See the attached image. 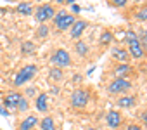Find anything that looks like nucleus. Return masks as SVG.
Returning <instances> with one entry per match:
<instances>
[{
  "label": "nucleus",
  "mask_w": 147,
  "mask_h": 130,
  "mask_svg": "<svg viewBox=\"0 0 147 130\" xmlns=\"http://www.w3.org/2000/svg\"><path fill=\"white\" fill-rule=\"evenodd\" d=\"M75 21H76V18L73 16L71 12H67L66 9H61V11L55 12V16H54V24L57 26L59 31H67V30H71V26L75 24Z\"/></svg>",
  "instance_id": "obj_1"
},
{
  "label": "nucleus",
  "mask_w": 147,
  "mask_h": 130,
  "mask_svg": "<svg viewBox=\"0 0 147 130\" xmlns=\"http://www.w3.org/2000/svg\"><path fill=\"white\" fill-rule=\"evenodd\" d=\"M88 101H90V92L87 89H75L73 94H71V97H69V104H71V108H75V109L87 108Z\"/></svg>",
  "instance_id": "obj_2"
},
{
  "label": "nucleus",
  "mask_w": 147,
  "mask_h": 130,
  "mask_svg": "<svg viewBox=\"0 0 147 130\" xmlns=\"http://www.w3.org/2000/svg\"><path fill=\"white\" fill-rule=\"evenodd\" d=\"M36 71H38V68L35 66V64H26L24 68H21V70L18 71V75H16V78H14V87H23V85H26L30 80H33V77L36 75Z\"/></svg>",
  "instance_id": "obj_3"
},
{
  "label": "nucleus",
  "mask_w": 147,
  "mask_h": 130,
  "mask_svg": "<svg viewBox=\"0 0 147 130\" xmlns=\"http://www.w3.org/2000/svg\"><path fill=\"white\" fill-rule=\"evenodd\" d=\"M50 62L55 68L62 70V68L71 66V56H69V52L66 49H57V50H54V54L50 57Z\"/></svg>",
  "instance_id": "obj_4"
},
{
  "label": "nucleus",
  "mask_w": 147,
  "mask_h": 130,
  "mask_svg": "<svg viewBox=\"0 0 147 130\" xmlns=\"http://www.w3.org/2000/svg\"><path fill=\"white\" fill-rule=\"evenodd\" d=\"M131 89V82L128 78H114L109 85H107V92L114 94V95H123L125 92H128Z\"/></svg>",
  "instance_id": "obj_5"
},
{
  "label": "nucleus",
  "mask_w": 147,
  "mask_h": 130,
  "mask_svg": "<svg viewBox=\"0 0 147 130\" xmlns=\"http://www.w3.org/2000/svg\"><path fill=\"white\" fill-rule=\"evenodd\" d=\"M54 16H55V9H54L52 4H42L35 11V19L40 24H45L49 19H54Z\"/></svg>",
  "instance_id": "obj_6"
},
{
  "label": "nucleus",
  "mask_w": 147,
  "mask_h": 130,
  "mask_svg": "<svg viewBox=\"0 0 147 130\" xmlns=\"http://www.w3.org/2000/svg\"><path fill=\"white\" fill-rule=\"evenodd\" d=\"M21 94L19 92H12V94H7L5 97H4V108L11 113V111H16L18 109V104H19V101H21Z\"/></svg>",
  "instance_id": "obj_7"
},
{
  "label": "nucleus",
  "mask_w": 147,
  "mask_h": 130,
  "mask_svg": "<svg viewBox=\"0 0 147 130\" xmlns=\"http://www.w3.org/2000/svg\"><path fill=\"white\" fill-rule=\"evenodd\" d=\"M87 30V21H83V19H76L75 21V24L71 26V31H69V35H71V38L73 40H78L82 35H83V31Z\"/></svg>",
  "instance_id": "obj_8"
},
{
  "label": "nucleus",
  "mask_w": 147,
  "mask_h": 130,
  "mask_svg": "<svg viewBox=\"0 0 147 130\" xmlns=\"http://www.w3.org/2000/svg\"><path fill=\"white\" fill-rule=\"evenodd\" d=\"M128 54H130V57H133V59H142L144 54H145V49L142 47V43H140L138 40H135V42H131V43L128 45Z\"/></svg>",
  "instance_id": "obj_9"
},
{
  "label": "nucleus",
  "mask_w": 147,
  "mask_h": 130,
  "mask_svg": "<svg viewBox=\"0 0 147 130\" xmlns=\"http://www.w3.org/2000/svg\"><path fill=\"white\" fill-rule=\"evenodd\" d=\"M113 59H116L118 64H128L130 54H128V50L123 49V47H114V49H113Z\"/></svg>",
  "instance_id": "obj_10"
},
{
  "label": "nucleus",
  "mask_w": 147,
  "mask_h": 130,
  "mask_svg": "<svg viewBox=\"0 0 147 130\" xmlns=\"http://www.w3.org/2000/svg\"><path fill=\"white\" fill-rule=\"evenodd\" d=\"M35 108L40 111V113H47L49 111V95L45 92L38 94L36 99H35Z\"/></svg>",
  "instance_id": "obj_11"
},
{
  "label": "nucleus",
  "mask_w": 147,
  "mask_h": 130,
  "mask_svg": "<svg viewBox=\"0 0 147 130\" xmlns=\"http://www.w3.org/2000/svg\"><path fill=\"white\" fill-rule=\"evenodd\" d=\"M106 121H107V125H109L111 128H118V127L121 125V114H119L118 111L111 109V111L106 114Z\"/></svg>",
  "instance_id": "obj_12"
},
{
  "label": "nucleus",
  "mask_w": 147,
  "mask_h": 130,
  "mask_svg": "<svg viewBox=\"0 0 147 130\" xmlns=\"http://www.w3.org/2000/svg\"><path fill=\"white\" fill-rule=\"evenodd\" d=\"M38 125V118L35 114H28L21 123H19V130H33Z\"/></svg>",
  "instance_id": "obj_13"
},
{
  "label": "nucleus",
  "mask_w": 147,
  "mask_h": 130,
  "mask_svg": "<svg viewBox=\"0 0 147 130\" xmlns=\"http://www.w3.org/2000/svg\"><path fill=\"white\" fill-rule=\"evenodd\" d=\"M133 70H131V66H130V64H118V66L114 68V77L116 78H126L130 73H131Z\"/></svg>",
  "instance_id": "obj_14"
},
{
  "label": "nucleus",
  "mask_w": 147,
  "mask_h": 130,
  "mask_svg": "<svg viewBox=\"0 0 147 130\" xmlns=\"http://www.w3.org/2000/svg\"><path fill=\"white\" fill-rule=\"evenodd\" d=\"M38 130H55V121H54V118L52 116H45V118H42V121H40V128Z\"/></svg>",
  "instance_id": "obj_15"
},
{
  "label": "nucleus",
  "mask_w": 147,
  "mask_h": 130,
  "mask_svg": "<svg viewBox=\"0 0 147 130\" xmlns=\"http://www.w3.org/2000/svg\"><path fill=\"white\" fill-rule=\"evenodd\" d=\"M135 104V97L133 95H121V99H118V106L126 109V108H131Z\"/></svg>",
  "instance_id": "obj_16"
},
{
  "label": "nucleus",
  "mask_w": 147,
  "mask_h": 130,
  "mask_svg": "<svg viewBox=\"0 0 147 130\" xmlns=\"http://www.w3.org/2000/svg\"><path fill=\"white\" fill-rule=\"evenodd\" d=\"M75 50H76V54H78V56L85 57V56L88 54V45H87L83 40H78V42L75 43Z\"/></svg>",
  "instance_id": "obj_17"
},
{
  "label": "nucleus",
  "mask_w": 147,
  "mask_h": 130,
  "mask_svg": "<svg viewBox=\"0 0 147 130\" xmlns=\"http://www.w3.org/2000/svg\"><path fill=\"white\" fill-rule=\"evenodd\" d=\"M19 14H23V16H31L33 14V7H31V4H24V2H21L19 5H18V9H16Z\"/></svg>",
  "instance_id": "obj_18"
},
{
  "label": "nucleus",
  "mask_w": 147,
  "mask_h": 130,
  "mask_svg": "<svg viewBox=\"0 0 147 130\" xmlns=\"http://www.w3.org/2000/svg\"><path fill=\"white\" fill-rule=\"evenodd\" d=\"M111 42H113V33L111 31H104L100 35V38H99V43L100 45H109Z\"/></svg>",
  "instance_id": "obj_19"
},
{
  "label": "nucleus",
  "mask_w": 147,
  "mask_h": 130,
  "mask_svg": "<svg viewBox=\"0 0 147 130\" xmlns=\"http://www.w3.org/2000/svg\"><path fill=\"white\" fill-rule=\"evenodd\" d=\"M21 52L23 54H33L35 52V43L33 42H24L21 45Z\"/></svg>",
  "instance_id": "obj_20"
},
{
  "label": "nucleus",
  "mask_w": 147,
  "mask_h": 130,
  "mask_svg": "<svg viewBox=\"0 0 147 130\" xmlns=\"http://www.w3.org/2000/svg\"><path fill=\"white\" fill-rule=\"evenodd\" d=\"M49 77H50L52 80H55V82H61L64 75H62V71H61L59 68H52V70H50V73H49Z\"/></svg>",
  "instance_id": "obj_21"
},
{
  "label": "nucleus",
  "mask_w": 147,
  "mask_h": 130,
  "mask_svg": "<svg viewBox=\"0 0 147 130\" xmlns=\"http://www.w3.org/2000/svg\"><path fill=\"white\" fill-rule=\"evenodd\" d=\"M28 109H30V102H28V99L21 97V101H19V104H18V109H16V111H19V113H28Z\"/></svg>",
  "instance_id": "obj_22"
},
{
  "label": "nucleus",
  "mask_w": 147,
  "mask_h": 130,
  "mask_svg": "<svg viewBox=\"0 0 147 130\" xmlns=\"http://www.w3.org/2000/svg\"><path fill=\"white\" fill-rule=\"evenodd\" d=\"M123 40H125V43H128V45H130L131 42H135V40H138V37L135 35V31H131V30H128V31L125 33V38H123Z\"/></svg>",
  "instance_id": "obj_23"
},
{
  "label": "nucleus",
  "mask_w": 147,
  "mask_h": 130,
  "mask_svg": "<svg viewBox=\"0 0 147 130\" xmlns=\"http://www.w3.org/2000/svg\"><path fill=\"white\" fill-rule=\"evenodd\" d=\"M47 35H49V26L47 24H40L38 30H36V37L38 38H45Z\"/></svg>",
  "instance_id": "obj_24"
},
{
  "label": "nucleus",
  "mask_w": 147,
  "mask_h": 130,
  "mask_svg": "<svg viewBox=\"0 0 147 130\" xmlns=\"http://www.w3.org/2000/svg\"><path fill=\"white\" fill-rule=\"evenodd\" d=\"M135 19L137 21H147V7H142L140 11H137Z\"/></svg>",
  "instance_id": "obj_25"
},
{
  "label": "nucleus",
  "mask_w": 147,
  "mask_h": 130,
  "mask_svg": "<svg viewBox=\"0 0 147 130\" xmlns=\"http://www.w3.org/2000/svg\"><path fill=\"white\" fill-rule=\"evenodd\" d=\"M113 5L114 7H125L126 5V0H113Z\"/></svg>",
  "instance_id": "obj_26"
},
{
  "label": "nucleus",
  "mask_w": 147,
  "mask_h": 130,
  "mask_svg": "<svg viewBox=\"0 0 147 130\" xmlns=\"http://www.w3.org/2000/svg\"><path fill=\"white\" fill-rule=\"evenodd\" d=\"M35 94H36V90H35V89H33V87H30V89H28V90H26V99H28V97H33V95H35Z\"/></svg>",
  "instance_id": "obj_27"
},
{
  "label": "nucleus",
  "mask_w": 147,
  "mask_h": 130,
  "mask_svg": "<svg viewBox=\"0 0 147 130\" xmlns=\"http://www.w3.org/2000/svg\"><path fill=\"white\" fill-rule=\"evenodd\" d=\"M0 114H2V116H9L11 113H9V111H7V109L2 106V104H0Z\"/></svg>",
  "instance_id": "obj_28"
},
{
  "label": "nucleus",
  "mask_w": 147,
  "mask_h": 130,
  "mask_svg": "<svg viewBox=\"0 0 147 130\" xmlns=\"http://www.w3.org/2000/svg\"><path fill=\"white\" fill-rule=\"evenodd\" d=\"M71 9H73V12H75V14H78V12L82 11V7H80L78 4H73V5H71Z\"/></svg>",
  "instance_id": "obj_29"
},
{
  "label": "nucleus",
  "mask_w": 147,
  "mask_h": 130,
  "mask_svg": "<svg viewBox=\"0 0 147 130\" xmlns=\"http://www.w3.org/2000/svg\"><path fill=\"white\" fill-rule=\"evenodd\" d=\"M126 130H142V128H140L138 125H128V127H126Z\"/></svg>",
  "instance_id": "obj_30"
},
{
  "label": "nucleus",
  "mask_w": 147,
  "mask_h": 130,
  "mask_svg": "<svg viewBox=\"0 0 147 130\" xmlns=\"http://www.w3.org/2000/svg\"><path fill=\"white\" fill-rule=\"evenodd\" d=\"M142 121H144V125L147 127V111H145V113L142 114Z\"/></svg>",
  "instance_id": "obj_31"
},
{
  "label": "nucleus",
  "mask_w": 147,
  "mask_h": 130,
  "mask_svg": "<svg viewBox=\"0 0 147 130\" xmlns=\"http://www.w3.org/2000/svg\"><path fill=\"white\" fill-rule=\"evenodd\" d=\"M87 130H99V128H94V127H92V128H87Z\"/></svg>",
  "instance_id": "obj_32"
},
{
  "label": "nucleus",
  "mask_w": 147,
  "mask_h": 130,
  "mask_svg": "<svg viewBox=\"0 0 147 130\" xmlns=\"http://www.w3.org/2000/svg\"><path fill=\"white\" fill-rule=\"evenodd\" d=\"M33 130H38V128H33Z\"/></svg>",
  "instance_id": "obj_33"
}]
</instances>
